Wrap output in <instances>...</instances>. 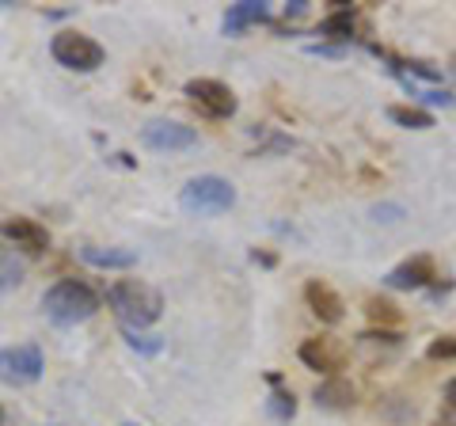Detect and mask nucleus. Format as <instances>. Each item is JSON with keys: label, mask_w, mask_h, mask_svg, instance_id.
I'll return each instance as SVG.
<instances>
[{"label": "nucleus", "mask_w": 456, "mask_h": 426, "mask_svg": "<svg viewBox=\"0 0 456 426\" xmlns=\"http://www.w3.org/2000/svg\"><path fill=\"white\" fill-rule=\"evenodd\" d=\"M395 65H407L411 73H415V77H422V80H441V73H437V69H430L426 61H395Z\"/></svg>", "instance_id": "obj_23"}, {"label": "nucleus", "mask_w": 456, "mask_h": 426, "mask_svg": "<svg viewBox=\"0 0 456 426\" xmlns=\"http://www.w3.org/2000/svg\"><path fill=\"white\" fill-rule=\"evenodd\" d=\"M4 419H8V415H4V407H0V426H4Z\"/></svg>", "instance_id": "obj_29"}, {"label": "nucleus", "mask_w": 456, "mask_h": 426, "mask_svg": "<svg viewBox=\"0 0 456 426\" xmlns=\"http://www.w3.org/2000/svg\"><path fill=\"white\" fill-rule=\"evenodd\" d=\"M422 99H426V103H441V107H452V95H449V92H426Z\"/></svg>", "instance_id": "obj_25"}, {"label": "nucleus", "mask_w": 456, "mask_h": 426, "mask_svg": "<svg viewBox=\"0 0 456 426\" xmlns=\"http://www.w3.org/2000/svg\"><path fill=\"white\" fill-rule=\"evenodd\" d=\"M266 20H270V8L263 4V0H244V4H232L224 12V31L228 35H244L248 27L266 23Z\"/></svg>", "instance_id": "obj_12"}, {"label": "nucleus", "mask_w": 456, "mask_h": 426, "mask_svg": "<svg viewBox=\"0 0 456 426\" xmlns=\"http://www.w3.org/2000/svg\"><path fill=\"white\" fill-rule=\"evenodd\" d=\"M23 282V266L12 255H0V293H12Z\"/></svg>", "instance_id": "obj_19"}, {"label": "nucleus", "mask_w": 456, "mask_h": 426, "mask_svg": "<svg viewBox=\"0 0 456 426\" xmlns=\"http://www.w3.org/2000/svg\"><path fill=\"white\" fill-rule=\"evenodd\" d=\"M251 259H255V263H263V266H274V263H278V259H274V255H270V251H255Z\"/></svg>", "instance_id": "obj_27"}, {"label": "nucleus", "mask_w": 456, "mask_h": 426, "mask_svg": "<svg viewBox=\"0 0 456 426\" xmlns=\"http://www.w3.org/2000/svg\"><path fill=\"white\" fill-rule=\"evenodd\" d=\"M365 316L373 324H380V328H384V324H392V328H395V324L403 320V312H399L392 301H384V297H369V301H365Z\"/></svg>", "instance_id": "obj_17"}, {"label": "nucleus", "mask_w": 456, "mask_h": 426, "mask_svg": "<svg viewBox=\"0 0 456 426\" xmlns=\"http://www.w3.org/2000/svg\"><path fill=\"white\" fill-rule=\"evenodd\" d=\"M107 305L114 308V316H118L130 332H141V328H149V324L160 320L164 297H160L156 286H149V282L122 278V282H114V286L107 290Z\"/></svg>", "instance_id": "obj_1"}, {"label": "nucleus", "mask_w": 456, "mask_h": 426, "mask_svg": "<svg viewBox=\"0 0 456 426\" xmlns=\"http://www.w3.org/2000/svg\"><path fill=\"white\" fill-rule=\"evenodd\" d=\"M426 358H434V362H456V335L434 339V343L426 347Z\"/></svg>", "instance_id": "obj_21"}, {"label": "nucleus", "mask_w": 456, "mask_h": 426, "mask_svg": "<svg viewBox=\"0 0 456 426\" xmlns=\"http://www.w3.org/2000/svg\"><path fill=\"white\" fill-rule=\"evenodd\" d=\"M305 12H308V4H305V0H293V4H285V16H305Z\"/></svg>", "instance_id": "obj_26"}, {"label": "nucleus", "mask_w": 456, "mask_h": 426, "mask_svg": "<svg viewBox=\"0 0 456 426\" xmlns=\"http://www.w3.org/2000/svg\"><path fill=\"white\" fill-rule=\"evenodd\" d=\"M42 369H46V362H42V350L35 343H16V347H0V381L4 385H35V381L42 377Z\"/></svg>", "instance_id": "obj_5"}, {"label": "nucleus", "mask_w": 456, "mask_h": 426, "mask_svg": "<svg viewBox=\"0 0 456 426\" xmlns=\"http://www.w3.org/2000/svg\"><path fill=\"white\" fill-rule=\"evenodd\" d=\"M316 407L323 411H350L354 407V385L342 377H331L323 381V385L316 389Z\"/></svg>", "instance_id": "obj_13"}, {"label": "nucleus", "mask_w": 456, "mask_h": 426, "mask_svg": "<svg viewBox=\"0 0 456 426\" xmlns=\"http://www.w3.org/2000/svg\"><path fill=\"white\" fill-rule=\"evenodd\" d=\"M50 53L57 65L73 69V73H92V69L103 65V46L88 35H77V31H61L53 35L50 42Z\"/></svg>", "instance_id": "obj_4"}, {"label": "nucleus", "mask_w": 456, "mask_h": 426, "mask_svg": "<svg viewBox=\"0 0 456 426\" xmlns=\"http://www.w3.org/2000/svg\"><path fill=\"white\" fill-rule=\"evenodd\" d=\"M187 95H191V103L198 111H206L209 119H228V115H236V95L228 84L221 80H209V77H198L187 84Z\"/></svg>", "instance_id": "obj_7"}, {"label": "nucleus", "mask_w": 456, "mask_h": 426, "mask_svg": "<svg viewBox=\"0 0 456 426\" xmlns=\"http://www.w3.org/2000/svg\"><path fill=\"white\" fill-rule=\"evenodd\" d=\"M388 119L399 122V126H407V130H430L434 126V115L430 111H422V107H388Z\"/></svg>", "instance_id": "obj_16"}, {"label": "nucleus", "mask_w": 456, "mask_h": 426, "mask_svg": "<svg viewBox=\"0 0 456 426\" xmlns=\"http://www.w3.org/2000/svg\"><path fill=\"white\" fill-rule=\"evenodd\" d=\"M0 240L12 244V248H20V251H27V255H42L50 248V233L31 217H8L4 225H0Z\"/></svg>", "instance_id": "obj_8"}, {"label": "nucleus", "mask_w": 456, "mask_h": 426, "mask_svg": "<svg viewBox=\"0 0 456 426\" xmlns=\"http://www.w3.org/2000/svg\"><path fill=\"white\" fill-rule=\"evenodd\" d=\"M354 27H358V20H354V12H350V8H335L331 16H327V20L320 23V35H323V38H338V42H346V38H354Z\"/></svg>", "instance_id": "obj_15"}, {"label": "nucleus", "mask_w": 456, "mask_h": 426, "mask_svg": "<svg viewBox=\"0 0 456 426\" xmlns=\"http://www.w3.org/2000/svg\"><path fill=\"white\" fill-rule=\"evenodd\" d=\"M434 282H437V263L430 255H415V259L399 263L388 274L392 290H426V286H434Z\"/></svg>", "instance_id": "obj_10"}, {"label": "nucleus", "mask_w": 456, "mask_h": 426, "mask_svg": "<svg viewBox=\"0 0 456 426\" xmlns=\"http://www.w3.org/2000/svg\"><path fill=\"white\" fill-rule=\"evenodd\" d=\"M445 400H449V407H456V377L445 385Z\"/></svg>", "instance_id": "obj_28"}, {"label": "nucleus", "mask_w": 456, "mask_h": 426, "mask_svg": "<svg viewBox=\"0 0 456 426\" xmlns=\"http://www.w3.org/2000/svg\"><path fill=\"white\" fill-rule=\"evenodd\" d=\"M305 301H308V308L316 312L323 324H342V316H346V305H342V297L331 286H327V282H320V278H312L308 286H305Z\"/></svg>", "instance_id": "obj_11"}, {"label": "nucleus", "mask_w": 456, "mask_h": 426, "mask_svg": "<svg viewBox=\"0 0 456 426\" xmlns=\"http://www.w3.org/2000/svg\"><path fill=\"white\" fill-rule=\"evenodd\" d=\"M126 343H130L134 350H141V354H160L164 350V343L156 335H137V332H130L126 328Z\"/></svg>", "instance_id": "obj_22"}, {"label": "nucleus", "mask_w": 456, "mask_h": 426, "mask_svg": "<svg viewBox=\"0 0 456 426\" xmlns=\"http://www.w3.org/2000/svg\"><path fill=\"white\" fill-rule=\"evenodd\" d=\"M358 347H365V350H373V347H380V350H395L399 347V335L395 332H365V335H358Z\"/></svg>", "instance_id": "obj_20"}, {"label": "nucleus", "mask_w": 456, "mask_h": 426, "mask_svg": "<svg viewBox=\"0 0 456 426\" xmlns=\"http://www.w3.org/2000/svg\"><path fill=\"white\" fill-rule=\"evenodd\" d=\"M141 145L152 149V152H183V149L198 145V134L183 122L152 119V122H145V130H141Z\"/></svg>", "instance_id": "obj_6"}, {"label": "nucleus", "mask_w": 456, "mask_h": 426, "mask_svg": "<svg viewBox=\"0 0 456 426\" xmlns=\"http://www.w3.org/2000/svg\"><path fill=\"white\" fill-rule=\"evenodd\" d=\"M266 411L274 415L278 422H289L293 415H297V400H293V392H274L266 400Z\"/></svg>", "instance_id": "obj_18"}, {"label": "nucleus", "mask_w": 456, "mask_h": 426, "mask_svg": "<svg viewBox=\"0 0 456 426\" xmlns=\"http://www.w3.org/2000/svg\"><path fill=\"white\" fill-rule=\"evenodd\" d=\"M130 426H134V422H130Z\"/></svg>", "instance_id": "obj_30"}, {"label": "nucleus", "mask_w": 456, "mask_h": 426, "mask_svg": "<svg viewBox=\"0 0 456 426\" xmlns=\"http://www.w3.org/2000/svg\"><path fill=\"white\" fill-rule=\"evenodd\" d=\"M42 308H46V316L57 324V328H73V324L92 320L99 312V293L80 278H61L46 290Z\"/></svg>", "instance_id": "obj_2"}, {"label": "nucleus", "mask_w": 456, "mask_h": 426, "mask_svg": "<svg viewBox=\"0 0 456 426\" xmlns=\"http://www.w3.org/2000/svg\"><path fill=\"white\" fill-rule=\"evenodd\" d=\"M399 213H403L399 206H373V217L377 221H399Z\"/></svg>", "instance_id": "obj_24"}, {"label": "nucleus", "mask_w": 456, "mask_h": 426, "mask_svg": "<svg viewBox=\"0 0 456 426\" xmlns=\"http://www.w3.org/2000/svg\"><path fill=\"white\" fill-rule=\"evenodd\" d=\"M301 362L308 369H316V373H327V377H335L342 362H346V347L338 343V339H305L301 343Z\"/></svg>", "instance_id": "obj_9"}, {"label": "nucleus", "mask_w": 456, "mask_h": 426, "mask_svg": "<svg viewBox=\"0 0 456 426\" xmlns=\"http://www.w3.org/2000/svg\"><path fill=\"white\" fill-rule=\"evenodd\" d=\"M179 206L191 213V217H217L236 206V187L221 176H198L191 179L179 194Z\"/></svg>", "instance_id": "obj_3"}, {"label": "nucleus", "mask_w": 456, "mask_h": 426, "mask_svg": "<svg viewBox=\"0 0 456 426\" xmlns=\"http://www.w3.org/2000/svg\"><path fill=\"white\" fill-rule=\"evenodd\" d=\"M80 259L84 263H92V266H114V271H126V266H134L137 263V251L130 248H80Z\"/></svg>", "instance_id": "obj_14"}]
</instances>
